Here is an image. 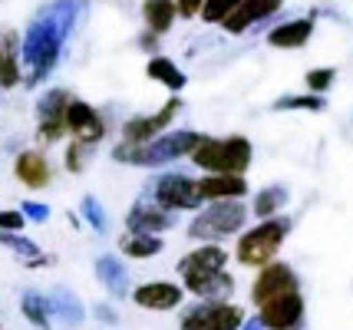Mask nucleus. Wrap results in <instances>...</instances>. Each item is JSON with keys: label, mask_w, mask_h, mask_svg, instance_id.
Masks as SVG:
<instances>
[{"label": "nucleus", "mask_w": 353, "mask_h": 330, "mask_svg": "<svg viewBox=\"0 0 353 330\" xmlns=\"http://www.w3.org/2000/svg\"><path fill=\"white\" fill-rule=\"evenodd\" d=\"M304 311H307L304 294L291 291L284 298H274V300H268V304H261L258 307V320H261L264 330H297L301 320H304Z\"/></svg>", "instance_id": "12"}, {"label": "nucleus", "mask_w": 353, "mask_h": 330, "mask_svg": "<svg viewBox=\"0 0 353 330\" xmlns=\"http://www.w3.org/2000/svg\"><path fill=\"white\" fill-rule=\"evenodd\" d=\"M241 330H264V327H261V320L254 317V320H245V327H241Z\"/></svg>", "instance_id": "37"}, {"label": "nucleus", "mask_w": 353, "mask_h": 330, "mask_svg": "<svg viewBox=\"0 0 353 330\" xmlns=\"http://www.w3.org/2000/svg\"><path fill=\"white\" fill-rule=\"evenodd\" d=\"M281 3H284V0H245V3L228 17L225 30L238 37V33H245L248 27H254V23L268 20L271 14H277V10H281Z\"/></svg>", "instance_id": "20"}, {"label": "nucleus", "mask_w": 353, "mask_h": 330, "mask_svg": "<svg viewBox=\"0 0 353 330\" xmlns=\"http://www.w3.org/2000/svg\"><path fill=\"white\" fill-rule=\"evenodd\" d=\"M248 225V205L245 202H208L195 218L188 221V238L201 245H218L225 238L241 235Z\"/></svg>", "instance_id": "6"}, {"label": "nucleus", "mask_w": 353, "mask_h": 330, "mask_svg": "<svg viewBox=\"0 0 353 330\" xmlns=\"http://www.w3.org/2000/svg\"><path fill=\"white\" fill-rule=\"evenodd\" d=\"M92 314L99 317L106 327H112V324H119V314H116V307H109V304H96L92 307Z\"/></svg>", "instance_id": "36"}, {"label": "nucleus", "mask_w": 353, "mask_h": 330, "mask_svg": "<svg viewBox=\"0 0 353 330\" xmlns=\"http://www.w3.org/2000/svg\"><path fill=\"white\" fill-rule=\"evenodd\" d=\"M145 76L155 79V83H162L165 90H172V93H182L185 83H188V76H185L182 70L172 63L169 56H152V60H149V66H145Z\"/></svg>", "instance_id": "26"}, {"label": "nucleus", "mask_w": 353, "mask_h": 330, "mask_svg": "<svg viewBox=\"0 0 353 330\" xmlns=\"http://www.w3.org/2000/svg\"><path fill=\"white\" fill-rule=\"evenodd\" d=\"M182 112V99L172 96L165 106H159L152 116H132L123 123V139L119 142H132V145H142V142H152L159 136H165L169 126L175 123V116Z\"/></svg>", "instance_id": "9"}, {"label": "nucleus", "mask_w": 353, "mask_h": 330, "mask_svg": "<svg viewBox=\"0 0 353 330\" xmlns=\"http://www.w3.org/2000/svg\"><path fill=\"white\" fill-rule=\"evenodd\" d=\"M73 14H77V0H66V3H53L50 10L40 14V20H33V27L23 37V70H27V83L37 86L40 79L50 76V70L60 60L63 40L73 27Z\"/></svg>", "instance_id": "1"}, {"label": "nucleus", "mask_w": 353, "mask_h": 330, "mask_svg": "<svg viewBox=\"0 0 353 330\" xmlns=\"http://www.w3.org/2000/svg\"><path fill=\"white\" fill-rule=\"evenodd\" d=\"M188 158L205 175H248L251 158H254V145L245 136H225V139L201 136V142Z\"/></svg>", "instance_id": "4"}, {"label": "nucleus", "mask_w": 353, "mask_h": 330, "mask_svg": "<svg viewBox=\"0 0 353 330\" xmlns=\"http://www.w3.org/2000/svg\"><path fill=\"white\" fill-rule=\"evenodd\" d=\"M20 311H23V317L30 320L33 327L50 330V320H53V314H50V298H43L40 291H23Z\"/></svg>", "instance_id": "27"}, {"label": "nucleus", "mask_w": 353, "mask_h": 330, "mask_svg": "<svg viewBox=\"0 0 353 330\" xmlns=\"http://www.w3.org/2000/svg\"><path fill=\"white\" fill-rule=\"evenodd\" d=\"M73 96L66 90H50V93L40 96L37 103V136L40 142H60L66 132V110H70Z\"/></svg>", "instance_id": "10"}, {"label": "nucleus", "mask_w": 353, "mask_h": 330, "mask_svg": "<svg viewBox=\"0 0 353 330\" xmlns=\"http://www.w3.org/2000/svg\"><path fill=\"white\" fill-rule=\"evenodd\" d=\"M310 37H314V20L297 17V20H288V23H277L274 30L268 33V43L274 50H301L310 43Z\"/></svg>", "instance_id": "19"}, {"label": "nucleus", "mask_w": 353, "mask_h": 330, "mask_svg": "<svg viewBox=\"0 0 353 330\" xmlns=\"http://www.w3.org/2000/svg\"><path fill=\"white\" fill-rule=\"evenodd\" d=\"M245 307L234 300H199L179 320V330H241Z\"/></svg>", "instance_id": "8"}, {"label": "nucleus", "mask_w": 353, "mask_h": 330, "mask_svg": "<svg viewBox=\"0 0 353 330\" xmlns=\"http://www.w3.org/2000/svg\"><path fill=\"white\" fill-rule=\"evenodd\" d=\"M327 106V99L323 96H314V93H304V96H281L274 103L277 112L284 110H304V112H321Z\"/></svg>", "instance_id": "31"}, {"label": "nucleus", "mask_w": 353, "mask_h": 330, "mask_svg": "<svg viewBox=\"0 0 353 330\" xmlns=\"http://www.w3.org/2000/svg\"><path fill=\"white\" fill-rule=\"evenodd\" d=\"M175 17H179V3L175 0H142V20H145L149 33H155V37L169 33Z\"/></svg>", "instance_id": "22"}, {"label": "nucleus", "mask_w": 353, "mask_h": 330, "mask_svg": "<svg viewBox=\"0 0 353 330\" xmlns=\"http://www.w3.org/2000/svg\"><path fill=\"white\" fill-rule=\"evenodd\" d=\"M185 294L188 291L175 281H145V284H139V287H132V304L142 307V311L165 314V311H175L182 304Z\"/></svg>", "instance_id": "13"}, {"label": "nucleus", "mask_w": 353, "mask_h": 330, "mask_svg": "<svg viewBox=\"0 0 353 330\" xmlns=\"http://www.w3.org/2000/svg\"><path fill=\"white\" fill-rule=\"evenodd\" d=\"M162 248H165L162 235H129V231H125V235L119 238V251H123L125 258H132V261H149L155 254H162Z\"/></svg>", "instance_id": "25"}, {"label": "nucleus", "mask_w": 353, "mask_h": 330, "mask_svg": "<svg viewBox=\"0 0 353 330\" xmlns=\"http://www.w3.org/2000/svg\"><path fill=\"white\" fill-rule=\"evenodd\" d=\"M241 3H245V0H205V7H201L199 17L205 20V23H221V27H225L228 17L234 14Z\"/></svg>", "instance_id": "29"}, {"label": "nucleus", "mask_w": 353, "mask_h": 330, "mask_svg": "<svg viewBox=\"0 0 353 330\" xmlns=\"http://www.w3.org/2000/svg\"><path fill=\"white\" fill-rule=\"evenodd\" d=\"M23 43L17 40V33H3L0 37V86L14 90L23 79V56H20Z\"/></svg>", "instance_id": "21"}, {"label": "nucleus", "mask_w": 353, "mask_h": 330, "mask_svg": "<svg viewBox=\"0 0 353 330\" xmlns=\"http://www.w3.org/2000/svg\"><path fill=\"white\" fill-rule=\"evenodd\" d=\"M199 142H201V132L175 129V132H165V136H159V139H152V142H142V145L116 142L112 158L123 162V165H132V169H155V165H169L175 158L192 156Z\"/></svg>", "instance_id": "3"}, {"label": "nucleus", "mask_w": 353, "mask_h": 330, "mask_svg": "<svg viewBox=\"0 0 353 330\" xmlns=\"http://www.w3.org/2000/svg\"><path fill=\"white\" fill-rule=\"evenodd\" d=\"M27 225V215L20 208H0V231H10V235H20Z\"/></svg>", "instance_id": "33"}, {"label": "nucleus", "mask_w": 353, "mask_h": 330, "mask_svg": "<svg viewBox=\"0 0 353 330\" xmlns=\"http://www.w3.org/2000/svg\"><path fill=\"white\" fill-rule=\"evenodd\" d=\"M195 182L201 202H241L248 195V175H201Z\"/></svg>", "instance_id": "16"}, {"label": "nucleus", "mask_w": 353, "mask_h": 330, "mask_svg": "<svg viewBox=\"0 0 353 330\" xmlns=\"http://www.w3.org/2000/svg\"><path fill=\"white\" fill-rule=\"evenodd\" d=\"M90 152H92V145L70 139L66 152H63V165H66V172H70V175H79V172H83V169L90 165Z\"/></svg>", "instance_id": "30"}, {"label": "nucleus", "mask_w": 353, "mask_h": 330, "mask_svg": "<svg viewBox=\"0 0 353 330\" xmlns=\"http://www.w3.org/2000/svg\"><path fill=\"white\" fill-rule=\"evenodd\" d=\"M79 215L86 218V225H90L92 231H99V235H106L109 231V215H106V208H103V202L96 198V195H86L83 202H79Z\"/></svg>", "instance_id": "28"}, {"label": "nucleus", "mask_w": 353, "mask_h": 330, "mask_svg": "<svg viewBox=\"0 0 353 330\" xmlns=\"http://www.w3.org/2000/svg\"><path fill=\"white\" fill-rule=\"evenodd\" d=\"M149 202H155L165 212H201V195H199V182L188 178L182 172H162L149 182Z\"/></svg>", "instance_id": "7"}, {"label": "nucleus", "mask_w": 353, "mask_h": 330, "mask_svg": "<svg viewBox=\"0 0 353 330\" xmlns=\"http://www.w3.org/2000/svg\"><path fill=\"white\" fill-rule=\"evenodd\" d=\"M50 314L57 317V320H63V327H77V324L86 320V307L79 304V298L73 294V291L57 287L53 298H50Z\"/></svg>", "instance_id": "23"}, {"label": "nucleus", "mask_w": 353, "mask_h": 330, "mask_svg": "<svg viewBox=\"0 0 353 330\" xmlns=\"http://www.w3.org/2000/svg\"><path fill=\"white\" fill-rule=\"evenodd\" d=\"M66 132L77 142H86V145H96V142L106 136V119L103 112L83 103V99H73L70 110H66Z\"/></svg>", "instance_id": "14"}, {"label": "nucleus", "mask_w": 353, "mask_h": 330, "mask_svg": "<svg viewBox=\"0 0 353 330\" xmlns=\"http://www.w3.org/2000/svg\"><path fill=\"white\" fill-rule=\"evenodd\" d=\"M14 175H17V182H20V185L40 192V189L50 185L53 169H50V158H46L43 152H37V149H23V152L14 158Z\"/></svg>", "instance_id": "17"}, {"label": "nucleus", "mask_w": 353, "mask_h": 330, "mask_svg": "<svg viewBox=\"0 0 353 330\" xmlns=\"http://www.w3.org/2000/svg\"><path fill=\"white\" fill-rule=\"evenodd\" d=\"M179 278L188 294L201 300H228L234 294V278L228 271V251L221 245H199L179 258Z\"/></svg>", "instance_id": "2"}, {"label": "nucleus", "mask_w": 353, "mask_h": 330, "mask_svg": "<svg viewBox=\"0 0 353 330\" xmlns=\"http://www.w3.org/2000/svg\"><path fill=\"white\" fill-rule=\"evenodd\" d=\"M96 281L103 284V291H106L112 300L132 294V287H129V271H125V265L112 251L96 258Z\"/></svg>", "instance_id": "18"}, {"label": "nucleus", "mask_w": 353, "mask_h": 330, "mask_svg": "<svg viewBox=\"0 0 353 330\" xmlns=\"http://www.w3.org/2000/svg\"><path fill=\"white\" fill-rule=\"evenodd\" d=\"M175 3H179V17H185V20H195L205 7V0H175Z\"/></svg>", "instance_id": "35"}, {"label": "nucleus", "mask_w": 353, "mask_h": 330, "mask_svg": "<svg viewBox=\"0 0 353 330\" xmlns=\"http://www.w3.org/2000/svg\"><path fill=\"white\" fill-rule=\"evenodd\" d=\"M334 79H337V70H334V66H317V70H307L304 86H307L314 96H323L330 86H334Z\"/></svg>", "instance_id": "32"}, {"label": "nucleus", "mask_w": 353, "mask_h": 330, "mask_svg": "<svg viewBox=\"0 0 353 330\" xmlns=\"http://www.w3.org/2000/svg\"><path fill=\"white\" fill-rule=\"evenodd\" d=\"M291 291H301L297 271L291 265H284V261H274V265L258 271V278L251 284V304L261 307V304H268V300H274V298H284Z\"/></svg>", "instance_id": "11"}, {"label": "nucleus", "mask_w": 353, "mask_h": 330, "mask_svg": "<svg viewBox=\"0 0 353 330\" xmlns=\"http://www.w3.org/2000/svg\"><path fill=\"white\" fill-rule=\"evenodd\" d=\"M291 202V192L284 189V185H268V189H261L258 195H254V202H251V215L254 218H277L281 212H284V205Z\"/></svg>", "instance_id": "24"}, {"label": "nucleus", "mask_w": 353, "mask_h": 330, "mask_svg": "<svg viewBox=\"0 0 353 330\" xmlns=\"http://www.w3.org/2000/svg\"><path fill=\"white\" fill-rule=\"evenodd\" d=\"M291 235V218L277 215V218L258 221L254 228H245L234 245V261L241 267H268L277 261V251L284 248V238Z\"/></svg>", "instance_id": "5"}, {"label": "nucleus", "mask_w": 353, "mask_h": 330, "mask_svg": "<svg viewBox=\"0 0 353 330\" xmlns=\"http://www.w3.org/2000/svg\"><path fill=\"white\" fill-rule=\"evenodd\" d=\"M172 225H175L172 212L159 208L155 202H145V198H139L125 212V231L129 235H162V231H169Z\"/></svg>", "instance_id": "15"}, {"label": "nucleus", "mask_w": 353, "mask_h": 330, "mask_svg": "<svg viewBox=\"0 0 353 330\" xmlns=\"http://www.w3.org/2000/svg\"><path fill=\"white\" fill-rule=\"evenodd\" d=\"M20 212L27 215V221H46L50 218V205H43V202H23L20 205Z\"/></svg>", "instance_id": "34"}]
</instances>
